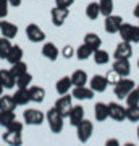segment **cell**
Instances as JSON below:
<instances>
[{"label": "cell", "mask_w": 139, "mask_h": 146, "mask_svg": "<svg viewBox=\"0 0 139 146\" xmlns=\"http://www.w3.org/2000/svg\"><path fill=\"white\" fill-rule=\"evenodd\" d=\"M0 83L3 84V88L7 89H11L16 86V78L13 76V73L10 72V68H2L0 70Z\"/></svg>", "instance_id": "e0dca14e"}, {"label": "cell", "mask_w": 139, "mask_h": 146, "mask_svg": "<svg viewBox=\"0 0 139 146\" xmlns=\"http://www.w3.org/2000/svg\"><path fill=\"white\" fill-rule=\"evenodd\" d=\"M125 101H126V106H139V89L134 88L133 91H129V94L125 98Z\"/></svg>", "instance_id": "8d00e7d4"}, {"label": "cell", "mask_w": 139, "mask_h": 146, "mask_svg": "<svg viewBox=\"0 0 139 146\" xmlns=\"http://www.w3.org/2000/svg\"><path fill=\"white\" fill-rule=\"evenodd\" d=\"M131 55H133V46H131V42L120 41L118 46L115 47L113 58H129Z\"/></svg>", "instance_id": "5bb4252c"}, {"label": "cell", "mask_w": 139, "mask_h": 146, "mask_svg": "<svg viewBox=\"0 0 139 146\" xmlns=\"http://www.w3.org/2000/svg\"><path fill=\"white\" fill-rule=\"evenodd\" d=\"M71 96L73 99H78V101H89L94 98V91L89 86H73Z\"/></svg>", "instance_id": "4fadbf2b"}, {"label": "cell", "mask_w": 139, "mask_h": 146, "mask_svg": "<svg viewBox=\"0 0 139 146\" xmlns=\"http://www.w3.org/2000/svg\"><path fill=\"white\" fill-rule=\"evenodd\" d=\"M13 120H16L15 110H0V125L2 127L7 128Z\"/></svg>", "instance_id": "4dcf8cb0"}, {"label": "cell", "mask_w": 139, "mask_h": 146, "mask_svg": "<svg viewBox=\"0 0 139 146\" xmlns=\"http://www.w3.org/2000/svg\"><path fill=\"white\" fill-rule=\"evenodd\" d=\"M92 54H94V50L89 46H86L84 42L76 49V58L78 60H88L89 57H92Z\"/></svg>", "instance_id": "f546056e"}, {"label": "cell", "mask_w": 139, "mask_h": 146, "mask_svg": "<svg viewBox=\"0 0 139 146\" xmlns=\"http://www.w3.org/2000/svg\"><path fill=\"white\" fill-rule=\"evenodd\" d=\"M13 99H15L16 106H26L28 102H31L28 88H16L15 94H13Z\"/></svg>", "instance_id": "7402d4cb"}, {"label": "cell", "mask_w": 139, "mask_h": 146, "mask_svg": "<svg viewBox=\"0 0 139 146\" xmlns=\"http://www.w3.org/2000/svg\"><path fill=\"white\" fill-rule=\"evenodd\" d=\"M112 70L117 73V76L120 78H126L131 73V63H129V58H115L113 65H112Z\"/></svg>", "instance_id": "ba28073f"}, {"label": "cell", "mask_w": 139, "mask_h": 146, "mask_svg": "<svg viewBox=\"0 0 139 146\" xmlns=\"http://www.w3.org/2000/svg\"><path fill=\"white\" fill-rule=\"evenodd\" d=\"M121 25H123V18L118 15H113V13L105 16V21H103V28L108 34H117L120 31Z\"/></svg>", "instance_id": "9c48e42d"}, {"label": "cell", "mask_w": 139, "mask_h": 146, "mask_svg": "<svg viewBox=\"0 0 139 146\" xmlns=\"http://www.w3.org/2000/svg\"><path fill=\"white\" fill-rule=\"evenodd\" d=\"M134 89V81L131 78H120L117 83H115V88H113V94L118 98V99H125L126 96L129 94V91Z\"/></svg>", "instance_id": "3957f363"}, {"label": "cell", "mask_w": 139, "mask_h": 146, "mask_svg": "<svg viewBox=\"0 0 139 146\" xmlns=\"http://www.w3.org/2000/svg\"><path fill=\"white\" fill-rule=\"evenodd\" d=\"M68 15H70V8H63V7H53L50 10V20H52V25L53 26H63L65 21H67Z\"/></svg>", "instance_id": "5b68a950"}, {"label": "cell", "mask_w": 139, "mask_h": 146, "mask_svg": "<svg viewBox=\"0 0 139 146\" xmlns=\"http://www.w3.org/2000/svg\"><path fill=\"white\" fill-rule=\"evenodd\" d=\"M70 89H73V83L70 76H62L60 80H57L55 83V91H57L60 96L63 94H70Z\"/></svg>", "instance_id": "ac0fdd59"}, {"label": "cell", "mask_w": 139, "mask_h": 146, "mask_svg": "<svg viewBox=\"0 0 139 146\" xmlns=\"http://www.w3.org/2000/svg\"><path fill=\"white\" fill-rule=\"evenodd\" d=\"M28 91H29V99L32 101V102H42L44 101V98H45V89L41 88V86H29L28 88Z\"/></svg>", "instance_id": "d4e9b609"}, {"label": "cell", "mask_w": 139, "mask_h": 146, "mask_svg": "<svg viewBox=\"0 0 139 146\" xmlns=\"http://www.w3.org/2000/svg\"><path fill=\"white\" fill-rule=\"evenodd\" d=\"M26 37H28L31 42L39 44V42L45 41V33L41 29L39 25H36V23H29V25L26 26Z\"/></svg>", "instance_id": "52a82bcc"}, {"label": "cell", "mask_w": 139, "mask_h": 146, "mask_svg": "<svg viewBox=\"0 0 139 146\" xmlns=\"http://www.w3.org/2000/svg\"><path fill=\"white\" fill-rule=\"evenodd\" d=\"M2 140L5 141L8 146H23V136H21L20 131L7 130L5 133L2 135Z\"/></svg>", "instance_id": "2e32d148"}, {"label": "cell", "mask_w": 139, "mask_h": 146, "mask_svg": "<svg viewBox=\"0 0 139 146\" xmlns=\"http://www.w3.org/2000/svg\"><path fill=\"white\" fill-rule=\"evenodd\" d=\"M62 55H63L65 58H71L73 55H76V49H73V47L70 46V44H68V46H65V47H63Z\"/></svg>", "instance_id": "ab89813d"}, {"label": "cell", "mask_w": 139, "mask_h": 146, "mask_svg": "<svg viewBox=\"0 0 139 146\" xmlns=\"http://www.w3.org/2000/svg\"><path fill=\"white\" fill-rule=\"evenodd\" d=\"M3 89H5V88H3V84L0 83V96H2V94H3Z\"/></svg>", "instance_id": "f6af8a7d"}, {"label": "cell", "mask_w": 139, "mask_h": 146, "mask_svg": "<svg viewBox=\"0 0 139 146\" xmlns=\"http://www.w3.org/2000/svg\"><path fill=\"white\" fill-rule=\"evenodd\" d=\"M84 44L86 46H89L92 50H97V49H100V46H102V39H100V36H97L96 33H88L86 36H84Z\"/></svg>", "instance_id": "484cf974"}, {"label": "cell", "mask_w": 139, "mask_h": 146, "mask_svg": "<svg viewBox=\"0 0 139 146\" xmlns=\"http://www.w3.org/2000/svg\"><path fill=\"white\" fill-rule=\"evenodd\" d=\"M73 3H74V0H55V5L63 7V8H70Z\"/></svg>", "instance_id": "60d3db41"}, {"label": "cell", "mask_w": 139, "mask_h": 146, "mask_svg": "<svg viewBox=\"0 0 139 146\" xmlns=\"http://www.w3.org/2000/svg\"><path fill=\"white\" fill-rule=\"evenodd\" d=\"M70 78H71L73 86H86V84H88V81H89L88 73L84 72V70H74Z\"/></svg>", "instance_id": "603a6c76"}, {"label": "cell", "mask_w": 139, "mask_h": 146, "mask_svg": "<svg viewBox=\"0 0 139 146\" xmlns=\"http://www.w3.org/2000/svg\"><path fill=\"white\" fill-rule=\"evenodd\" d=\"M23 128H24V123H21L20 120H13L10 125L7 127V130H11V131H20L23 133Z\"/></svg>", "instance_id": "74e56055"}, {"label": "cell", "mask_w": 139, "mask_h": 146, "mask_svg": "<svg viewBox=\"0 0 139 146\" xmlns=\"http://www.w3.org/2000/svg\"><path fill=\"white\" fill-rule=\"evenodd\" d=\"M108 117L115 122H123V120H126V107H123L118 102H110L108 104Z\"/></svg>", "instance_id": "8fae6325"}, {"label": "cell", "mask_w": 139, "mask_h": 146, "mask_svg": "<svg viewBox=\"0 0 139 146\" xmlns=\"http://www.w3.org/2000/svg\"><path fill=\"white\" fill-rule=\"evenodd\" d=\"M0 23H2V20H0Z\"/></svg>", "instance_id": "681fc988"}, {"label": "cell", "mask_w": 139, "mask_h": 146, "mask_svg": "<svg viewBox=\"0 0 139 146\" xmlns=\"http://www.w3.org/2000/svg\"><path fill=\"white\" fill-rule=\"evenodd\" d=\"M94 115H96L97 122H105L108 119V104L97 102V104L94 106Z\"/></svg>", "instance_id": "cb8c5ba5"}, {"label": "cell", "mask_w": 139, "mask_h": 146, "mask_svg": "<svg viewBox=\"0 0 139 146\" xmlns=\"http://www.w3.org/2000/svg\"><path fill=\"white\" fill-rule=\"evenodd\" d=\"M21 2H23V0H8V3H10L11 7H20Z\"/></svg>", "instance_id": "7bdbcfd3"}, {"label": "cell", "mask_w": 139, "mask_h": 146, "mask_svg": "<svg viewBox=\"0 0 139 146\" xmlns=\"http://www.w3.org/2000/svg\"><path fill=\"white\" fill-rule=\"evenodd\" d=\"M92 131H94V123L88 119H82L76 125V136L81 143L89 141V138L92 136Z\"/></svg>", "instance_id": "277c9868"}, {"label": "cell", "mask_w": 139, "mask_h": 146, "mask_svg": "<svg viewBox=\"0 0 139 146\" xmlns=\"http://www.w3.org/2000/svg\"><path fill=\"white\" fill-rule=\"evenodd\" d=\"M23 57H24V50L21 49L20 46H11V49H10V52H8V55H7V62L8 63H18V62H21L23 60Z\"/></svg>", "instance_id": "44dd1931"}, {"label": "cell", "mask_w": 139, "mask_h": 146, "mask_svg": "<svg viewBox=\"0 0 139 146\" xmlns=\"http://www.w3.org/2000/svg\"><path fill=\"white\" fill-rule=\"evenodd\" d=\"M105 146H121V145H120V141L117 138H108L105 141Z\"/></svg>", "instance_id": "b9f144b4"}, {"label": "cell", "mask_w": 139, "mask_h": 146, "mask_svg": "<svg viewBox=\"0 0 139 146\" xmlns=\"http://www.w3.org/2000/svg\"><path fill=\"white\" fill-rule=\"evenodd\" d=\"M8 0H0V20L2 18H7L8 15Z\"/></svg>", "instance_id": "f35d334b"}, {"label": "cell", "mask_w": 139, "mask_h": 146, "mask_svg": "<svg viewBox=\"0 0 139 146\" xmlns=\"http://www.w3.org/2000/svg\"><path fill=\"white\" fill-rule=\"evenodd\" d=\"M121 41L131 42V44H138L139 42V26L129 25V23H123L118 31Z\"/></svg>", "instance_id": "7a4b0ae2"}, {"label": "cell", "mask_w": 139, "mask_h": 146, "mask_svg": "<svg viewBox=\"0 0 139 146\" xmlns=\"http://www.w3.org/2000/svg\"><path fill=\"white\" fill-rule=\"evenodd\" d=\"M45 120H47V123H49V128H50L52 133H55V135L62 133L63 125H65V117L55 107H52V109H49L45 112Z\"/></svg>", "instance_id": "6da1fadb"}, {"label": "cell", "mask_w": 139, "mask_h": 146, "mask_svg": "<svg viewBox=\"0 0 139 146\" xmlns=\"http://www.w3.org/2000/svg\"><path fill=\"white\" fill-rule=\"evenodd\" d=\"M16 102L13 99V96L10 94H2L0 96V110H15Z\"/></svg>", "instance_id": "4316f807"}, {"label": "cell", "mask_w": 139, "mask_h": 146, "mask_svg": "<svg viewBox=\"0 0 139 146\" xmlns=\"http://www.w3.org/2000/svg\"><path fill=\"white\" fill-rule=\"evenodd\" d=\"M10 72L13 73V76H15V78H18V76H21L23 73H26V72H28V65H26V63L23 62V60H21V62L13 63V65H11Z\"/></svg>", "instance_id": "d590c367"}, {"label": "cell", "mask_w": 139, "mask_h": 146, "mask_svg": "<svg viewBox=\"0 0 139 146\" xmlns=\"http://www.w3.org/2000/svg\"><path fill=\"white\" fill-rule=\"evenodd\" d=\"M138 89H139V86H138Z\"/></svg>", "instance_id": "f907efd6"}, {"label": "cell", "mask_w": 139, "mask_h": 146, "mask_svg": "<svg viewBox=\"0 0 139 146\" xmlns=\"http://www.w3.org/2000/svg\"><path fill=\"white\" fill-rule=\"evenodd\" d=\"M138 68H139V58H138Z\"/></svg>", "instance_id": "c3c4849f"}, {"label": "cell", "mask_w": 139, "mask_h": 146, "mask_svg": "<svg viewBox=\"0 0 139 146\" xmlns=\"http://www.w3.org/2000/svg\"><path fill=\"white\" fill-rule=\"evenodd\" d=\"M68 119H70V123L73 127H76L84 119V109H82V106H73L70 114H68Z\"/></svg>", "instance_id": "ffe728a7"}, {"label": "cell", "mask_w": 139, "mask_h": 146, "mask_svg": "<svg viewBox=\"0 0 139 146\" xmlns=\"http://www.w3.org/2000/svg\"><path fill=\"white\" fill-rule=\"evenodd\" d=\"M11 46H13V44H11L10 39L0 36V58H3V60H5L7 55H8V52H10Z\"/></svg>", "instance_id": "836d02e7"}, {"label": "cell", "mask_w": 139, "mask_h": 146, "mask_svg": "<svg viewBox=\"0 0 139 146\" xmlns=\"http://www.w3.org/2000/svg\"><path fill=\"white\" fill-rule=\"evenodd\" d=\"M44 119H45V115L39 109H26L23 112V120L28 125H41Z\"/></svg>", "instance_id": "8992f818"}, {"label": "cell", "mask_w": 139, "mask_h": 146, "mask_svg": "<svg viewBox=\"0 0 139 146\" xmlns=\"http://www.w3.org/2000/svg\"><path fill=\"white\" fill-rule=\"evenodd\" d=\"M92 58L97 65H107L110 62V54L107 50H103V49H97V50H94Z\"/></svg>", "instance_id": "83f0119b"}, {"label": "cell", "mask_w": 139, "mask_h": 146, "mask_svg": "<svg viewBox=\"0 0 139 146\" xmlns=\"http://www.w3.org/2000/svg\"><path fill=\"white\" fill-rule=\"evenodd\" d=\"M126 120H129L131 123H138L139 122V106L126 107Z\"/></svg>", "instance_id": "d6a6232c"}, {"label": "cell", "mask_w": 139, "mask_h": 146, "mask_svg": "<svg viewBox=\"0 0 139 146\" xmlns=\"http://www.w3.org/2000/svg\"><path fill=\"white\" fill-rule=\"evenodd\" d=\"M123 146H136V145H134V143H125Z\"/></svg>", "instance_id": "bcb514c9"}, {"label": "cell", "mask_w": 139, "mask_h": 146, "mask_svg": "<svg viewBox=\"0 0 139 146\" xmlns=\"http://www.w3.org/2000/svg\"><path fill=\"white\" fill-rule=\"evenodd\" d=\"M53 107H55L63 117H68V114H70V110H71V107H73V96H70V94L60 96Z\"/></svg>", "instance_id": "30bf717a"}, {"label": "cell", "mask_w": 139, "mask_h": 146, "mask_svg": "<svg viewBox=\"0 0 139 146\" xmlns=\"http://www.w3.org/2000/svg\"><path fill=\"white\" fill-rule=\"evenodd\" d=\"M16 34H18V26L10 23V21H2L0 23V36L7 37V39H15Z\"/></svg>", "instance_id": "9a60e30c"}, {"label": "cell", "mask_w": 139, "mask_h": 146, "mask_svg": "<svg viewBox=\"0 0 139 146\" xmlns=\"http://www.w3.org/2000/svg\"><path fill=\"white\" fill-rule=\"evenodd\" d=\"M31 83H32V75L29 72L23 73L21 76L16 78V86H18V88H29Z\"/></svg>", "instance_id": "e575fe53"}, {"label": "cell", "mask_w": 139, "mask_h": 146, "mask_svg": "<svg viewBox=\"0 0 139 146\" xmlns=\"http://www.w3.org/2000/svg\"><path fill=\"white\" fill-rule=\"evenodd\" d=\"M86 16L89 20H97L100 16V7H99V2H89L88 7H86Z\"/></svg>", "instance_id": "f1b7e54d"}, {"label": "cell", "mask_w": 139, "mask_h": 146, "mask_svg": "<svg viewBox=\"0 0 139 146\" xmlns=\"http://www.w3.org/2000/svg\"><path fill=\"white\" fill-rule=\"evenodd\" d=\"M42 55L45 58H49L50 62H53V60H57V57H58V49H57V46L53 44V42H44V46H42Z\"/></svg>", "instance_id": "d6986e66"}, {"label": "cell", "mask_w": 139, "mask_h": 146, "mask_svg": "<svg viewBox=\"0 0 139 146\" xmlns=\"http://www.w3.org/2000/svg\"><path fill=\"white\" fill-rule=\"evenodd\" d=\"M89 88L92 89L94 93H103L108 88V80L103 75H94L92 78L89 80Z\"/></svg>", "instance_id": "7c38bea8"}, {"label": "cell", "mask_w": 139, "mask_h": 146, "mask_svg": "<svg viewBox=\"0 0 139 146\" xmlns=\"http://www.w3.org/2000/svg\"><path fill=\"white\" fill-rule=\"evenodd\" d=\"M133 15H134V16H136V18L139 20V2L136 3V7H134V10H133Z\"/></svg>", "instance_id": "ee69618b"}, {"label": "cell", "mask_w": 139, "mask_h": 146, "mask_svg": "<svg viewBox=\"0 0 139 146\" xmlns=\"http://www.w3.org/2000/svg\"><path fill=\"white\" fill-rule=\"evenodd\" d=\"M136 133H138V140H139V127H138V131H136Z\"/></svg>", "instance_id": "7dc6e473"}, {"label": "cell", "mask_w": 139, "mask_h": 146, "mask_svg": "<svg viewBox=\"0 0 139 146\" xmlns=\"http://www.w3.org/2000/svg\"><path fill=\"white\" fill-rule=\"evenodd\" d=\"M99 7H100V15L108 16L113 13V0H99Z\"/></svg>", "instance_id": "1f68e13d"}]
</instances>
